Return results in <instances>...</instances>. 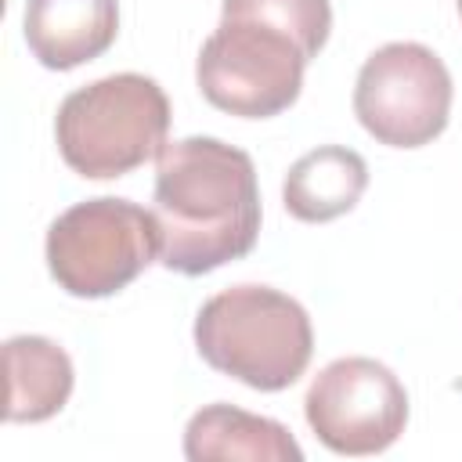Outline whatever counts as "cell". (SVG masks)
I'll return each instance as SVG.
<instances>
[{"mask_svg":"<svg viewBox=\"0 0 462 462\" xmlns=\"http://www.w3.org/2000/svg\"><path fill=\"white\" fill-rule=\"evenodd\" d=\"M152 213L159 263L177 274H209L242 260L260 235L253 159L217 137L170 141L155 159Z\"/></svg>","mask_w":462,"mask_h":462,"instance_id":"cell-1","label":"cell"},{"mask_svg":"<svg viewBox=\"0 0 462 462\" xmlns=\"http://www.w3.org/2000/svg\"><path fill=\"white\" fill-rule=\"evenodd\" d=\"M328 29V0H224L220 25L195 61L202 97L242 119L285 112Z\"/></svg>","mask_w":462,"mask_h":462,"instance_id":"cell-2","label":"cell"},{"mask_svg":"<svg viewBox=\"0 0 462 462\" xmlns=\"http://www.w3.org/2000/svg\"><path fill=\"white\" fill-rule=\"evenodd\" d=\"M202 361L253 390L292 386L314 354V328L292 296L271 285H231L209 296L195 318Z\"/></svg>","mask_w":462,"mask_h":462,"instance_id":"cell-3","label":"cell"},{"mask_svg":"<svg viewBox=\"0 0 462 462\" xmlns=\"http://www.w3.org/2000/svg\"><path fill=\"white\" fill-rule=\"evenodd\" d=\"M170 101L152 76L116 72L72 90L54 119L65 166L87 180L123 177L170 144Z\"/></svg>","mask_w":462,"mask_h":462,"instance_id":"cell-4","label":"cell"},{"mask_svg":"<svg viewBox=\"0 0 462 462\" xmlns=\"http://www.w3.org/2000/svg\"><path fill=\"white\" fill-rule=\"evenodd\" d=\"M152 260H159L155 213L130 199L76 202L47 227L51 278L79 300L116 296Z\"/></svg>","mask_w":462,"mask_h":462,"instance_id":"cell-5","label":"cell"},{"mask_svg":"<svg viewBox=\"0 0 462 462\" xmlns=\"http://www.w3.org/2000/svg\"><path fill=\"white\" fill-rule=\"evenodd\" d=\"M451 72L422 43H386L357 72L354 116L390 148L430 144L451 116Z\"/></svg>","mask_w":462,"mask_h":462,"instance_id":"cell-6","label":"cell"},{"mask_svg":"<svg viewBox=\"0 0 462 462\" xmlns=\"http://www.w3.org/2000/svg\"><path fill=\"white\" fill-rule=\"evenodd\" d=\"M303 415L328 451L379 455L404 433L408 393L383 361L339 357L310 379Z\"/></svg>","mask_w":462,"mask_h":462,"instance_id":"cell-7","label":"cell"},{"mask_svg":"<svg viewBox=\"0 0 462 462\" xmlns=\"http://www.w3.org/2000/svg\"><path fill=\"white\" fill-rule=\"evenodd\" d=\"M119 32L116 0H25V43L47 69L101 58Z\"/></svg>","mask_w":462,"mask_h":462,"instance_id":"cell-8","label":"cell"},{"mask_svg":"<svg viewBox=\"0 0 462 462\" xmlns=\"http://www.w3.org/2000/svg\"><path fill=\"white\" fill-rule=\"evenodd\" d=\"M184 458L191 462H300L303 451L292 433L263 415L242 411L235 404H206L188 419Z\"/></svg>","mask_w":462,"mask_h":462,"instance_id":"cell-9","label":"cell"},{"mask_svg":"<svg viewBox=\"0 0 462 462\" xmlns=\"http://www.w3.org/2000/svg\"><path fill=\"white\" fill-rule=\"evenodd\" d=\"M368 188V166L354 148L321 144L300 155L282 184L285 209L303 224H325L357 206Z\"/></svg>","mask_w":462,"mask_h":462,"instance_id":"cell-10","label":"cell"},{"mask_svg":"<svg viewBox=\"0 0 462 462\" xmlns=\"http://www.w3.org/2000/svg\"><path fill=\"white\" fill-rule=\"evenodd\" d=\"M4 372L7 422H43L58 415L76 383L69 354L47 336H11L4 343Z\"/></svg>","mask_w":462,"mask_h":462,"instance_id":"cell-11","label":"cell"},{"mask_svg":"<svg viewBox=\"0 0 462 462\" xmlns=\"http://www.w3.org/2000/svg\"><path fill=\"white\" fill-rule=\"evenodd\" d=\"M458 14H462V0H458Z\"/></svg>","mask_w":462,"mask_h":462,"instance_id":"cell-12","label":"cell"}]
</instances>
